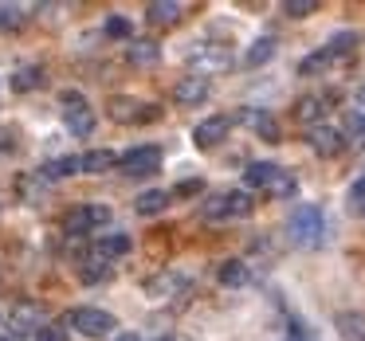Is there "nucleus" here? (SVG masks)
Masks as SVG:
<instances>
[{
    "label": "nucleus",
    "mask_w": 365,
    "mask_h": 341,
    "mask_svg": "<svg viewBox=\"0 0 365 341\" xmlns=\"http://www.w3.org/2000/svg\"><path fill=\"white\" fill-rule=\"evenodd\" d=\"M287 231H291V243L299 247H322L326 243V216L318 204H299L287 220Z\"/></svg>",
    "instance_id": "1"
},
{
    "label": "nucleus",
    "mask_w": 365,
    "mask_h": 341,
    "mask_svg": "<svg viewBox=\"0 0 365 341\" xmlns=\"http://www.w3.org/2000/svg\"><path fill=\"white\" fill-rule=\"evenodd\" d=\"M247 212H252V192H247V189L216 192V196H208L205 208H200L205 220H244Z\"/></svg>",
    "instance_id": "2"
},
{
    "label": "nucleus",
    "mask_w": 365,
    "mask_h": 341,
    "mask_svg": "<svg viewBox=\"0 0 365 341\" xmlns=\"http://www.w3.org/2000/svg\"><path fill=\"white\" fill-rule=\"evenodd\" d=\"M59 110H63V122H67V130H71L75 137L95 134V110H91V103L79 95V90H63V95H59Z\"/></svg>",
    "instance_id": "3"
},
{
    "label": "nucleus",
    "mask_w": 365,
    "mask_h": 341,
    "mask_svg": "<svg viewBox=\"0 0 365 341\" xmlns=\"http://www.w3.org/2000/svg\"><path fill=\"white\" fill-rule=\"evenodd\" d=\"M67 325H71L75 333H83V337H110V333L118 330L114 314H106V310H98V306H75L71 314H67Z\"/></svg>",
    "instance_id": "4"
},
{
    "label": "nucleus",
    "mask_w": 365,
    "mask_h": 341,
    "mask_svg": "<svg viewBox=\"0 0 365 341\" xmlns=\"http://www.w3.org/2000/svg\"><path fill=\"white\" fill-rule=\"evenodd\" d=\"M110 208L106 204H79V208H71V212H67V220H63V228H67V236H91V231L95 228H106V224H110Z\"/></svg>",
    "instance_id": "5"
},
{
    "label": "nucleus",
    "mask_w": 365,
    "mask_h": 341,
    "mask_svg": "<svg viewBox=\"0 0 365 341\" xmlns=\"http://www.w3.org/2000/svg\"><path fill=\"white\" fill-rule=\"evenodd\" d=\"M158 165H161L158 145H134V149H126L118 157L122 177H150V173H158Z\"/></svg>",
    "instance_id": "6"
},
{
    "label": "nucleus",
    "mask_w": 365,
    "mask_h": 341,
    "mask_svg": "<svg viewBox=\"0 0 365 341\" xmlns=\"http://www.w3.org/2000/svg\"><path fill=\"white\" fill-rule=\"evenodd\" d=\"M189 63L197 67V75L205 79V75H212V71H228L232 51L224 48V43H197V48L189 51Z\"/></svg>",
    "instance_id": "7"
},
{
    "label": "nucleus",
    "mask_w": 365,
    "mask_h": 341,
    "mask_svg": "<svg viewBox=\"0 0 365 341\" xmlns=\"http://www.w3.org/2000/svg\"><path fill=\"white\" fill-rule=\"evenodd\" d=\"M161 114L158 103H138V98H110V118L114 122H153Z\"/></svg>",
    "instance_id": "8"
},
{
    "label": "nucleus",
    "mask_w": 365,
    "mask_h": 341,
    "mask_svg": "<svg viewBox=\"0 0 365 341\" xmlns=\"http://www.w3.org/2000/svg\"><path fill=\"white\" fill-rule=\"evenodd\" d=\"M307 142H310V149H314L318 157H338V153L346 149V134L334 130V126H310Z\"/></svg>",
    "instance_id": "9"
},
{
    "label": "nucleus",
    "mask_w": 365,
    "mask_h": 341,
    "mask_svg": "<svg viewBox=\"0 0 365 341\" xmlns=\"http://www.w3.org/2000/svg\"><path fill=\"white\" fill-rule=\"evenodd\" d=\"M134 251V239L126 236V231H110V236H95V243H91V255L103 263L110 259H122V255Z\"/></svg>",
    "instance_id": "10"
},
{
    "label": "nucleus",
    "mask_w": 365,
    "mask_h": 341,
    "mask_svg": "<svg viewBox=\"0 0 365 341\" xmlns=\"http://www.w3.org/2000/svg\"><path fill=\"white\" fill-rule=\"evenodd\" d=\"M228 130H232L228 114H212V118H205L197 130H192V142H197L200 149H212V145H220L224 137H228Z\"/></svg>",
    "instance_id": "11"
},
{
    "label": "nucleus",
    "mask_w": 365,
    "mask_h": 341,
    "mask_svg": "<svg viewBox=\"0 0 365 341\" xmlns=\"http://www.w3.org/2000/svg\"><path fill=\"white\" fill-rule=\"evenodd\" d=\"M43 325H48V318H43V306H16L12 310V333L16 337H24V333H40Z\"/></svg>",
    "instance_id": "12"
},
{
    "label": "nucleus",
    "mask_w": 365,
    "mask_h": 341,
    "mask_svg": "<svg viewBox=\"0 0 365 341\" xmlns=\"http://www.w3.org/2000/svg\"><path fill=\"white\" fill-rule=\"evenodd\" d=\"M208 90H212V87H208V79H200V75H185V79L173 87V98L181 106H200L208 98Z\"/></svg>",
    "instance_id": "13"
},
{
    "label": "nucleus",
    "mask_w": 365,
    "mask_h": 341,
    "mask_svg": "<svg viewBox=\"0 0 365 341\" xmlns=\"http://www.w3.org/2000/svg\"><path fill=\"white\" fill-rule=\"evenodd\" d=\"M334 325H338L341 341H365V314L361 310H341L334 318Z\"/></svg>",
    "instance_id": "14"
},
{
    "label": "nucleus",
    "mask_w": 365,
    "mask_h": 341,
    "mask_svg": "<svg viewBox=\"0 0 365 341\" xmlns=\"http://www.w3.org/2000/svg\"><path fill=\"white\" fill-rule=\"evenodd\" d=\"M79 169H83V173H91V177L110 173V169H118V153H110V149H91V153H83V157H79Z\"/></svg>",
    "instance_id": "15"
},
{
    "label": "nucleus",
    "mask_w": 365,
    "mask_h": 341,
    "mask_svg": "<svg viewBox=\"0 0 365 341\" xmlns=\"http://www.w3.org/2000/svg\"><path fill=\"white\" fill-rule=\"evenodd\" d=\"M216 278H220L224 286H247L252 283V267H247L244 259H224L220 267H216Z\"/></svg>",
    "instance_id": "16"
},
{
    "label": "nucleus",
    "mask_w": 365,
    "mask_h": 341,
    "mask_svg": "<svg viewBox=\"0 0 365 341\" xmlns=\"http://www.w3.org/2000/svg\"><path fill=\"white\" fill-rule=\"evenodd\" d=\"M275 173H279V165H271V161H252V165L244 169V184L247 189H271Z\"/></svg>",
    "instance_id": "17"
},
{
    "label": "nucleus",
    "mask_w": 365,
    "mask_h": 341,
    "mask_svg": "<svg viewBox=\"0 0 365 341\" xmlns=\"http://www.w3.org/2000/svg\"><path fill=\"white\" fill-rule=\"evenodd\" d=\"M126 59H130L134 67H153V63L161 59V48H158L153 40H134V43L126 48Z\"/></svg>",
    "instance_id": "18"
},
{
    "label": "nucleus",
    "mask_w": 365,
    "mask_h": 341,
    "mask_svg": "<svg viewBox=\"0 0 365 341\" xmlns=\"http://www.w3.org/2000/svg\"><path fill=\"white\" fill-rule=\"evenodd\" d=\"M185 286H189V278H185V275L165 271V275H158V278L150 283V294H153V298H173L177 290H185Z\"/></svg>",
    "instance_id": "19"
},
{
    "label": "nucleus",
    "mask_w": 365,
    "mask_h": 341,
    "mask_svg": "<svg viewBox=\"0 0 365 341\" xmlns=\"http://www.w3.org/2000/svg\"><path fill=\"white\" fill-rule=\"evenodd\" d=\"M244 122L263 137V142H279V126H275V118H271L267 110H244Z\"/></svg>",
    "instance_id": "20"
},
{
    "label": "nucleus",
    "mask_w": 365,
    "mask_h": 341,
    "mask_svg": "<svg viewBox=\"0 0 365 341\" xmlns=\"http://www.w3.org/2000/svg\"><path fill=\"white\" fill-rule=\"evenodd\" d=\"M181 4H173V0H158V4H150V9H145V20H150V24H177V20H181Z\"/></svg>",
    "instance_id": "21"
},
{
    "label": "nucleus",
    "mask_w": 365,
    "mask_h": 341,
    "mask_svg": "<svg viewBox=\"0 0 365 341\" xmlns=\"http://www.w3.org/2000/svg\"><path fill=\"white\" fill-rule=\"evenodd\" d=\"M322 114H326V103H322L318 95L299 98V103H294V118H299V122H310V126H322Z\"/></svg>",
    "instance_id": "22"
},
{
    "label": "nucleus",
    "mask_w": 365,
    "mask_h": 341,
    "mask_svg": "<svg viewBox=\"0 0 365 341\" xmlns=\"http://www.w3.org/2000/svg\"><path fill=\"white\" fill-rule=\"evenodd\" d=\"M75 173H79V157H59V161H48L40 169L43 181H63V177H75Z\"/></svg>",
    "instance_id": "23"
},
{
    "label": "nucleus",
    "mask_w": 365,
    "mask_h": 341,
    "mask_svg": "<svg viewBox=\"0 0 365 341\" xmlns=\"http://www.w3.org/2000/svg\"><path fill=\"white\" fill-rule=\"evenodd\" d=\"M354 48H357V36L354 32H338V36H330V43H326V56H330V63L334 59H346V56H354Z\"/></svg>",
    "instance_id": "24"
},
{
    "label": "nucleus",
    "mask_w": 365,
    "mask_h": 341,
    "mask_svg": "<svg viewBox=\"0 0 365 341\" xmlns=\"http://www.w3.org/2000/svg\"><path fill=\"white\" fill-rule=\"evenodd\" d=\"M43 87V67H20L16 75H12V90H40Z\"/></svg>",
    "instance_id": "25"
},
{
    "label": "nucleus",
    "mask_w": 365,
    "mask_h": 341,
    "mask_svg": "<svg viewBox=\"0 0 365 341\" xmlns=\"http://www.w3.org/2000/svg\"><path fill=\"white\" fill-rule=\"evenodd\" d=\"M271 56H275V40H271V36H263V40H255L252 48H247V56H244V67H263Z\"/></svg>",
    "instance_id": "26"
},
{
    "label": "nucleus",
    "mask_w": 365,
    "mask_h": 341,
    "mask_svg": "<svg viewBox=\"0 0 365 341\" xmlns=\"http://www.w3.org/2000/svg\"><path fill=\"white\" fill-rule=\"evenodd\" d=\"M169 204V192H161V189H153V192H142V196H138V216H158L161 208Z\"/></svg>",
    "instance_id": "27"
},
{
    "label": "nucleus",
    "mask_w": 365,
    "mask_h": 341,
    "mask_svg": "<svg viewBox=\"0 0 365 341\" xmlns=\"http://www.w3.org/2000/svg\"><path fill=\"white\" fill-rule=\"evenodd\" d=\"M294 189H299V181H294L291 173H283V169H279L267 192H271V196H279V200H291V196H294Z\"/></svg>",
    "instance_id": "28"
},
{
    "label": "nucleus",
    "mask_w": 365,
    "mask_h": 341,
    "mask_svg": "<svg viewBox=\"0 0 365 341\" xmlns=\"http://www.w3.org/2000/svg\"><path fill=\"white\" fill-rule=\"evenodd\" d=\"M106 36H110V40H130V36H134V24H130L126 16H106Z\"/></svg>",
    "instance_id": "29"
},
{
    "label": "nucleus",
    "mask_w": 365,
    "mask_h": 341,
    "mask_svg": "<svg viewBox=\"0 0 365 341\" xmlns=\"http://www.w3.org/2000/svg\"><path fill=\"white\" fill-rule=\"evenodd\" d=\"M349 212H354V216H361V220H365V177H361V181H354V184H349Z\"/></svg>",
    "instance_id": "30"
},
{
    "label": "nucleus",
    "mask_w": 365,
    "mask_h": 341,
    "mask_svg": "<svg viewBox=\"0 0 365 341\" xmlns=\"http://www.w3.org/2000/svg\"><path fill=\"white\" fill-rule=\"evenodd\" d=\"M326 67H330V56H326V51H314V56H307L299 63V75H318V71H326Z\"/></svg>",
    "instance_id": "31"
},
{
    "label": "nucleus",
    "mask_w": 365,
    "mask_h": 341,
    "mask_svg": "<svg viewBox=\"0 0 365 341\" xmlns=\"http://www.w3.org/2000/svg\"><path fill=\"white\" fill-rule=\"evenodd\" d=\"M79 278H83V283H106V278H110V271H106L103 259H95V263H87V267L79 271Z\"/></svg>",
    "instance_id": "32"
},
{
    "label": "nucleus",
    "mask_w": 365,
    "mask_h": 341,
    "mask_svg": "<svg viewBox=\"0 0 365 341\" xmlns=\"http://www.w3.org/2000/svg\"><path fill=\"white\" fill-rule=\"evenodd\" d=\"M314 9H318L314 0H287V4H283V12H287L291 20H302V16H310Z\"/></svg>",
    "instance_id": "33"
},
{
    "label": "nucleus",
    "mask_w": 365,
    "mask_h": 341,
    "mask_svg": "<svg viewBox=\"0 0 365 341\" xmlns=\"http://www.w3.org/2000/svg\"><path fill=\"white\" fill-rule=\"evenodd\" d=\"M20 24H24V12L12 9V4H0V32L4 28H20Z\"/></svg>",
    "instance_id": "34"
},
{
    "label": "nucleus",
    "mask_w": 365,
    "mask_h": 341,
    "mask_svg": "<svg viewBox=\"0 0 365 341\" xmlns=\"http://www.w3.org/2000/svg\"><path fill=\"white\" fill-rule=\"evenodd\" d=\"M36 337H40V341H67V330L59 322H48L40 333H36Z\"/></svg>",
    "instance_id": "35"
},
{
    "label": "nucleus",
    "mask_w": 365,
    "mask_h": 341,
    "mask_svg": "<svg viewBox=\"0 0 365 341\" xmlns=\"http://www.w3.org/2000/svg\"><path fill=\"white\" fill-rule=\"evenodd\" d=\"M200 192V181H181L177 184V196H197Z\"/></svg>",
    "instance_id": "36"
},
{
    "label": "nucleus",
    "mask_w": 365,
    "mask_h": 341,
    "mask_svg": "<svg viewBox=\"0 0 365 341\" xmlns=\"http://www.w3.org/2000/svg\"><path fill=\"white\" fill-rule=\"evenodd\" d=\"M354 114L365 118V87H357V95H354Z\"/></svg>",
    "instance_id": "37"
},
{
    "label": "nucleus",
    "mask_w": 365,
    "mask_h": 341,
    "mask_svg": "<svg viewBox=\"0 0 365 341\" xmlns=\"http://www.w3.org/2000/svg\"><path fill=\"white\" fill-rule=\"evenodd\" d=\"M291 341H310V337L302 333V325H291Z\"/></svg>",
    "instance_id": "38"
},
{
    "label": "nucleus",
    "mask_w": 365,
    "mask_h": 341,
    "mask_svg": "<svg viewBox=\"0 0 365 341\" xmlns=\"http://www.w3.org/2000/svg\"><path fill=\"white\" fill-rule=\"evenodd\" d=\"M118 341H138V333H122V337Z\"/></svg>",
    "instance_id": "39"
}]
</instances>
